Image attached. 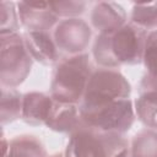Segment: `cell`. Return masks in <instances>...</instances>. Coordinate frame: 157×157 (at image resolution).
Segmentation results:
<instances>
[{"instance_id":"cell-14","label":"cell","mask_w":157,"mask_h":157,"mask_svg":"<svg viewBox=\"0 0 157 157\" xmlns=\"http://www.w3.org/2000/svg\"><path fill=\"white\" fill-rule=\"evenodd\" d=\"M132 157H157V134L144 130L132 141Z\"/></svg>"},{"instance_id":"cell-1","label":"cell","mask_w":157,"mask_h":157,"mask_svg":"<svg viewBox=\"0 0 157 157\" xmlns=\"http://www.w3.org/2000/svg\"><path fill=\"white\" fill-rule=\"evenodd\" d=\"M146 36L144 28L126 25L117 31L101 33L94 43L96 60L105 66H117L123 63H139L145 49Z\"/></svg>"},{"instance_id":"cell-2","label":"cell","mask_w":157,"mask_h":157,"mask_svg":"<svg viewBox=\"0 0 157 157\" xmlns=\"http://www.w3.org/2000/svg\"><path fill=\"white\" fill-rule=\"evenodd\" d=\"M72 134L65 157H125L128 153L125 141L115 132L96 130L82 121Z\"/></svg>"},{"instance_id":"cell-19","label":"cell","mask_w":157,"mask_h":157,"mask_svg":"<svg viewBox=\"0 0 157 157\" xmlns=\"http://www.w3.org/2000/svg\"><path fill=\"white\" fill-rule=\"evenodd\" d=\"M52 157H63L61 155H55V156H52Z\"/></svg>"},{"instance_id":"cell-3","label":"cell","mask_w":157,"mask_h":157,"mask_svg":"<svg viewBox=\"0 0 157 157\" xmlns=\"http://www.w3.org/2000/svg\"><path fill=\"white\" fill-rule=\"evenodd\" d=\"M90 61L86 54H77L61 61L55 69L52 94L55 101L64 103L76 102L85 93L90 80Z\"/></svg>"},{"instance_id":"cell-12","label":"cell","mask_w":157,"mask_h":157,"mask_svg":"<svg viewBox=\"0 0 157 157\" xmlns=\"http://www.w3.org/2000/svg\"><path fill=\"white\" fill-rule=\"evenodd\" d=\"M52 99L43 93H28L25 96L22 113L26 121L31 124H40L45 123L50 108H52Z\"/></svg>"},{"instance_id":"cell-4","label":"cell","mask_w":157,"mask_h":157,"mask_svg":"<svg viewBox=\"0 0 157 157\" xmlns=\"http://www.w3.org/2000/svg\"><path fill=\"white\" fill-rule=\"evenodd\" d=\"M129 93L130 86L119 72L113 70H98L90 76L81 109L96 108L115 101L126 99Z\"/></svg>"},{"instance_id":"cell-15","label":"cell","mask_w":157,"mask_h":157,"mask_svg":"<svg viewBox=\"0 0 157 157\" xmlns=\"http://www.w3.org/2000/svg\"><path fill=\"white\" fill-rule=\"evenodd\" d=\"M131 18L132 22L141 28L157 26V2L135 4Z\"/></svg>"},{"instance_id":"cell-5","label":"cell","mask_w":157,"mask_h":157,"mask_svg":"<svg viewBox=\"0 0 157 157\" xmlns=\"http://www.w3.org/2000/svg\"><path fill=\"white\" fill-rule=\"evenodd\" d=\"M80 118H82L86 125L96 130L115 134L129 130L134 121L132 107L129 99L115 101L96 108L81 109Z\"/></svg>"},{"instance_id":"cell-8","label":"cell","mask_w":157,"mask_h":157,"mask_svg":"<svg viewBox=\"0 0 157 157\" xmlns=\"http://www.w3.org/2000/svg\"><path fill=\"white\" fill-rule=\"evenodd\" d=\"M20 16L29 31H42L50 28L56 21V15L52 11L49 2H21Z\"/></svg>"},{"instance_id":"cell-9","label":"cell","mask_w":157,"mask_h":157,"mask_svg":"<svg viewBox=\"0 0 157 157\" xmlns=\"http://www.w3.org/2000/svg\"><path fill=\"white\" fill-rule=\"evenodd\" d=\"M125 12L115 2H99L92 12V23L102 33L113 32L123 27Z\"/></svg>"},{"instance_id":"cell-16","label":"cell","mask_w":157,"mask_h":157,"mask_svg":"<svg viewBox=\"0 0 157 157\" xmlns=\"http://www.w3.org/2000/svg\"><path fill=\"white\" fill-rule=\"evenodd\" d=\"M144 60L148 69V75L157 76V31L151 32L146 38Z\"/></svg>"},{"instance_id":"cell-13","label":"cell","mask_w":157,"mask_h":157,"mask_svg":"<svg viewBox=\"0 0 157 157\" xmlns=\"http://www.w3.org/2000/svg\"><path fill=\"white\" fill-rule=\"evenodd\" d=\"M7 157H45V151L36 139L22 136L11 141Z\"/></svg>"},{"instance_id":"cell-7","label":"cell","mask_w":157,"mask_h":157,"mask_svg":"<svg viewBox=\"0 0 157 157\" xmlns=\"http://www.w3.org/2000/svg\"><path fill=\"white\" fill-rule=\"evenodd\" d=\"M59 48L67 53L82 52L91 37V29L86 22L77 18H70L60 22L54 33Z\"/></svg>"},{"instance_id":"cell-17","label":"cell","mask_w":157,"mask_h":157,"mask_svg":"<svg viewBox=\"0 0 157 157\" xmlns=\"http://www.w3.org/2000/svg\"><path fill=\"white\" fill-rule=\"evenodd\" d=\"M52 11L55 15H75L80 13L83 10V2H72V1H63V2H49Z\"/></svg>"},{"instance_id":"cell-10","label":"cell","mask_w":157,"mask_h":157,"mask_svg":"<svg viewBox=\"0 0 157 157\" xmlns=\"http://www.w3.org/2000/svg\"><path fill=\"white\" fill-rule=\"evenodd\" d=\"M25 43L29 54L43 64L56 60V49L50 37L42 31H28L25 34Z\"/></svg>"},{"instance_id":"cell-11","label":"cell","mask_w":157,"mask_h":157,"mask_svg":"<svg viewBox=\"0 0 157 157\" xmlns=\"http://www.w3.org/2000/svg\"><path fill=\"white\" fill-rule=\"evenodd\" d=\"M45 124L58 131H67L78 125V112L72 103L55 101L52 104Z\"/></svg>"},{"instance_id":"cell-18","label":"cell","mask_w":157,"mask_h":157,"mask_svg":"<svg viewBox=\"0 0 157 157\" xmlns=\"http://www.w3.org/2000/svg\"><path fill=\"white\" fill-rule=\"evenodd\" d=\"M141 94L157 99V76L147 75L141 82Z\"/></svg>"},{"instance_id":"cell-6","label":"cell","mask_w":157,"mask_h":157,"mask_svg":"<svg viewBox=\"0 0 157 157\" xmlns=\"http://www.w3.org/2000/svg\"><path fill=\"white\" fill-rule=\"evenodd\" d=\"M7 33L9 38L1 36V77L2 83L15 86L20 83L29 71L31 60L23 48L20 37L11 32Z\"/></svg>"}]
</instances>
